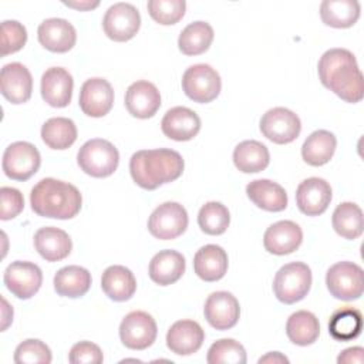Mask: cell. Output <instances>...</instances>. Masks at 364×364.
Masks as SVG:
<instances>
[{
  "label": "cell",
  "mask_w": 364,
  "mask_h": 364,
  "mask_svg": "<svg viewBox=\"0 0 364 364\" xmlns=\"http://www.w3.org/2000/svg\"><path fill=\"white\" fill-rule=\"evenodd\" d=\"M321 84L346 102H358L364 95L363 74L354 54L346 48H330L318 60Z\"/></svg>",
  "instance_id": "1"
},
{
  "label": "cell",
  "mask_w": 364,
  "mask_h": 364,
  "mask_svg": "<svg viewBox=\"0 0 364 364\" xmlns=\"http://www.w3.org/2000/svg\"><path fill=\"white\" fill-rule=\"evenodd\" d=\"M185 162L179 152L166 148L141 149L129 159V172L134 182L146 191L178 179Z\"/></svg>",
  "instance_id": "2"
},
{
  "label": "cell",
  "mask_w": 364,
  "mask_h": 364,
  "mask_svg": "<svg viewBox=\"0 0 364 364\" xmlns=\"http://www.w3.org/2000/svg\"><path fill=\"white\" fill-rule=\"evenodd\" d=\"M30 203L38 216L71 219L80 212L82 198L74 185L54 178H44L31 189Z\"/></svg>",
  "instance_id": "3"
},
{
  "label": "cell",
  "mask_w": 364,
  "mask_h": 364,
  "mask_svg": "<svg viewBox=\"0 0 364 364\" xmlns=\"http://www.w3.org/2000/svg\"><path fill=\"white\" fill-rule=\"evenodd\" d=\"M77 162L81 171L87 175L94 178H107L117 171L119 154L109 141L94 138L80 148Z\"/></svg>",
  "instance_id": "4"
},
{
  "label": "cell",
  "mask_w": 364,
  "mask_h": 364,
  "mask_svg": "<svg viewBox=\"0 0 364 364\" xmlns=\"http://www.w3.org/2000/svg\"><path fill=\"white\" fill-rule=\"evenodd\" d=\"M311 287V270L303 262L282 266L273 280V291L279 301L293 304L304 299Z\"/></svg>",
  "instance_id": "5"
},
{
  "label": "cell",
  "mask_w": 364,
  "mask_h": 364,
  "mask_svg": "<svg viewBox=\"0 0 364 364\" xmlns=\"http://www.w3.org/2000/svg\"><path fill=\"white\" fill-rule=\"evenodd\" d=\"M326 284L330 294L338 300L351 301L363 296V269L353 262H338L326 274Z\"/></svg>",
  "instance_id": "6"
},
{
  "label": "cell",
  "mask_w": 364,
  "mask_h": 364,
  "mask_svg": "<svg viewBox=\"0 0 364 364\" xmlns=\"http://www.w3.org/2000/svg\"><path fill=\"white\" fill-rule=\"evenodd\" d=\"M222 88L219 73L209 64L191 65L182 77V90L195 102L206 104L213 101Z\"/></svg>",
  "instance_id": "7"
},
{
  "label": "cell",
  "mask_w": 364,
  "mask_h": 364,
  "mask_svg": "<svg viewBox=\"0 0 364 364\" xmlns=\"http://www.w3.org/2000/svg\"><path fill=\"white\" fill-rule=\"evenodd\" d=\"M41 156L38 149L26 141L10 144L3 154V171L6 176L14 181L30 179L40 168Z\"/></svg>",
  "instance_id": "8"
},
{
  "label": "cell",
  "mask_w": 364,
  "mask_h": 364,
  "mask_svg": "<svg viewBox=\"0 0 364 364\" xmlns=\"http://www.w3.org/2000/svg\"><path fill=\"white\" fill-rule=\"evenodd\" d=\"M188 228V212L178 202L159 205L148 219L149 233L161 240H172L181 236Z\"/></svg>",
  "instance_id": "9"
},
{
  "label": "cell",
  "mask_w": 364,
  "mask_h": 364,
  "mask_svg": "<svg viewBox=\"0 0 364 364\" xmlns=\"http://www.w3.org/2000/svg\"><path fill=\"white\" fill-rule=\"evenodd\" d=\"M158 334L156 323L146 311H131L119 324V338L131 350H145L154 344Z\"/></svg>",
  "instance_id": "10"
},
{
  "label": "cell",
  "mask_w": 364,
  "mask_h": 364,
  "mask_svg": "<svg viewBox=\"0 0 364 364\" xmlns=\"http://www.w3.org/2000/svg\"><path fill=\"white\" fill-rule=\"evenodd\" d=\"M102 27L108 38L119 43L128 41L141 27L139 11L129 3H115L105 11Z\"/></svg>",
  "instance_id": "11"
},
{
  "label": "cell",
  "mask_w": 364,
  "mask_h": 364,
  "mask_svg": "<svg viewBox=\"0 0 364 364\" xmlns=\"http://www.w3.org/2000/svg\"><path fill=\"white\" fill-rule=\"evenodd\" d=\"M260 131L274 144H290L299 136L301 122L293 111L284 107H276L263 114L260 119Z\"/></svg>",
  "instance_id": "12"
},
{
  "label": "cell",
  "mask_w": 364,
  "mask_h": 364,
  "mask_svg": "<svg viewBox=\"0 0 364 364\" xmlns=\"http://www.w3.org/2000/svg\"><path fill=\"white\" fill-rule=\"evenodd\" d=\"M3 280L7 290L13 296L21 300H27L40 290L43 283V273L36 263L17 260L6 267Z\"/></svg>",
  "instance_id": "13"
},
{
  "label": "cell",
  "mask_w": 364,
  "mask_h": 364,
  "mask_svg": "<svg viewBox=\"0 0 364 364\" xmlns=\"http://www.w3.org/2000/svg\"><path fill=\"white\" fill-rule=\"evenodd\" d=\"M331 186L323 178H307L297 186L296 203L301 213L318 216L324 213L331 200Z\"/></svg>",
  "instance_id": "14"
},
{
  "label": "cell",
  "mask_w": 364,
  "mask_h": 364,
  "mask_svg": "<svg viewBox=\"0 0 364 364\" xmlns=\"http://www.w3.org/2000/svg\"><path fill=\"white\" fill-rule=\"evenodd\" d=\"M78 102L85 115L94 118L104 117L112 108L114 90L105 78H90L81 87Z\"/></svg>",
  "instance_id": "15"
},
{
  "label": "cell",
  "mask_w": 364,
  "mask_h": 364,
  "mask_svg": "<svg viewBox=\"0 0 364 364\" xmlns=\"http://www.w3.org/2000/svg\"><path fill=\"white\" fill-rule=\"evenodd\" d=\"M206 321L216 330H229L236 326L240 316L237 299L229 291L212 293L203 307Z\"/></svg>",
  "instance_id": "16"
},
{
  "label": "cell",
  "mask_w": 364,
  "mask_h": 364,
  "mask_svg": "<svg viewBox=\"0 0 364 364\" xmlns=\"http://www.w3.org/2000/svg\"><path fill=\"white\" fill-rule=\"evenodd\" d=\"M0 91L11 104L27 102L33 91V78L21 63H9L0 73Z\"/></svg>",
  "instance_id": "17"
},
{
  "label": "cell",
  "mask_w": 364,
  "mask_h": 364,
  "mask_svg": "<svg viewBox=\"0 0 364 364\" xmlns=\"http://www.w3.org/2000/svg\"><path fill=\"white\" fill-rule=\"evenodd\" d=\"M303 242L301 228L293 220H279L270 225L263 235L264 249L277 256L293 253Z\"/></svg>",
  "instance_id": "18"
},
{
  "label": "cell",
  "mask_w": 364,
  "mask_h": 364,
  "mask_svg": "<svg viewBox=\"0 0 364 364\" xmlns=\"http://www.w3.org/2000/svg\"><path fill=\"white\" fill-rule=\"evenodd\" d=\"M125 107L135 118H151L161 107V94L155 84L145 80L135 81L125 92Z\"/></svg>",
  "instance_id": "19"
},
{
  "label": "cell",
  "mask_w": 364,
  "mask_h": 364,
  "mask_svg": "<svg viewBox=\"0 0 364 364\" xmlns=\"http://www.w3.org/2000/svg\"><path fill=\"white\" fill-rule=\"evenodd\" d=\"M40 44L53 53H67L77 41L74 26L64 18H47L37 28Z\"/></svg>",
  "instance_id": "20"
},
{
  "label": "cell",
  "mask_w": 364,
  "mask_h": 364,
  "mask_svg": "<svg viewBox=\"0 0 364 364\" xmlns=\"http://www.w3.org/2000/svg\"><path fill=\"white\" fill-rule=\"evenodd\" d=\"M74 81L71 74L61 67H51L44 71L41 77V97L55 108L67 107L73 97Z\"/></svg>",
  "instance_id": "21"
},
{
  "label": "cell",
  "mask_w": 364,
  "mask_h": 364,
  "mask_svg": "<svg viewBox=\"0 0 364 364\" xmlns=\"http://www.w3.org/2000/svg\"><path fill=\"white\" fill-rule=\"evenodd\" d=\"M205 340V331L193 320L175 321L166 333L168 348L178 355H191L196 353Z\"/></svg>",
  "instance_id": "22"
},
{
  "label": "cell",
  "mask_w": 364,
  "mask_h": 364,
  "mask_svg": "<svg viewBox=\"0 0 364 364\" xmlns=\"http://www.w3.org/2000/svg\"><path fill=\"white\" fill-rule=\"evenodd\" d=\"M165 136L173 141H189L200 129L199 115L186 107H173L166 111L161 121Z\"/></svg>",
  "instance_id": "23"
},
{
  "label": "cell",
  "mask_w": 364,
  "mask_h": 364,
  "mask_svg": "<svg viewBox=\"0 0 364 364\" xmlns=\"http://www.w3.org/2000/svg\"><path fill=\"white\" fill-rule=\"evenodd\" d=\"M34 247L47 262H60L65 259L73 249L71 237L63 229L46 226L36 232Z\"/></svg>",
  "instance_id": "24"
},
{
  "label": "cell",
  "mask_w": 364,
  "mask_h": 364,
  "mask_svg": "<svg viewBox=\"0 0 364 364\" xmlns=\"http://www.w3.org/2000/svg\"><path fill=\"white\" fill-rule=\"evenodd\" d=\"M185 267V257L179 252L161 250L149 262V277L159 286H169L182 277Z\"/></svg>",
  "instance_id": "25"
},
{
  "label": "cell",
  "mask_w": 364,
  "mask_h": 364,
  "mask_svg": "<svg viewBox=\"0 0 364 364\" xmlns=\"http://www.w3.org/2000/svg\"><path fill=\"white\" fill-rule=\"evenodd\" d=\"M193 269L202 280L218 282L228 272V255L218 245H205L193 257Z\"/></svg>",
  "instance_id": "26"
},
{
  "label": "cell",
  "mask_w": 364,
  "mask_h": 364,
  "mask_svg": "<svg viewBox=\"0 0 364 364\" xmlns=\"http://www.w3.org/2000/svg\"><path fill=\"white\" fill-rule=\"evenodd\" d=\"M249 199L260 209L280 212L287 206V193L282 185L269 179H255L246 186Z\"/></svg>",
  "instance_id": "27"
},
{
  "label": "cell",
  "mask_w": 364,
  "mask_h": 364,
  "mask_svg": "<svg viewBox=\"0 0 364 364\" xmlns=\"http://www.w3.org/2000/svg\"><path fill=\"white\" fill-rule=\"evenodd\" d=\"M101 287L111 300L127 301L134 296L136 290V280L128 267L114 264L104 270L101 277Z\"/></svg>",
  "instance_id": "28"
},
{
  "label": "cell",
  "mask_w": 364,
  "mask_h": 364,
  "mask_svg": "<svg viewBox=\"0 0 364 364\" xmlns=\"http://www.w3.org/2000/svg\"><path fill=\"white\" fill-rule=\"evenodd\" d=\"M91 287V273L81 266L61 267L54 276V289L58 296L77 299L84 296Z\"/></svg>",
  "instance_id": "29"
},
{
  "label": "cell",
  "mask_w": 364,
  "mask_h": 364,
  "mask_svg": "<svg viewBox=\"0 0 364 364\" xmlns=\"http://www.w3.org/2000/svg\"><path fill=\"white\" fill-rule=\"evenodd\" d=\"M235 166L243 173H256L267 168L270 162V154L264 144L247 139L236 145L233 151Z\"/></svg>",
  "instance_id": "30"
},
{
  "label": "cell",
  "mask_w": 364,
  "mask_h": 364,
  "mask_svg": "<svg viewBox=\"0 0 364 364\" xmlns=\"http://www.w3.org/2000/svg\"><path fill=\"white\" fill-rule=\"evenodd\" d=\"M320 17L326 26L347 28L355 24L360 17L357 0H324L320 4Z\"/></svg>",
  "instance_id": "31"
},
{
  "label": "cell",
  "mask_w": 364,
  "mask_h": 364,
  "mask_svg": "<svg viewBox=\"0 0 364 364\" xmlns=\"http://www.w3.org/2000/svg\"><path fill=\"white\" fill-rule=\"evenodd\" d=\"M336 146L337 139L334 134L326 129H317L306 138L301 146V156L309 165L321 166L333 158Z\"/></svg>",
  "instance_id": "32"
},
{
  "label": "cell",
  "mask_w": 364,
  "mask_h": 364,
  "mask_svg": "<svg viewBox=\"0 0 364 364\" xmlns=\"http://www.w3.org/2000/svg\"><path fill=\"white\" fill-rule=\"evenodd\" d=\"M286 334L289 340L297 346H310L320 334L318 318L311 311L299 310L287 318Z\"/></svg>",
  "instance_id": "33"
},
{
  "label": "cell",
  "mask_w": 364,
  "mask_h": 364,
  "mask_svg": "<svg viewBox=\"0 0 364 364\" xmlns=\"http://www.w3.org/2000/svg\"><path fill=\"white\" fill-rule=\"evenodd\" d=\"M41 139L51 149H67L77 139V127L65 117L50 118L41 127Z\"/></svg>",
  "instance_id": "34"
},
{
  "label": "cell",
  "mask_w": 364,
  "mask_h": 364,
  "mask_svg": "<svg viewBox=\"0 0 364 364\" xmlns=\"http://www.w3.org/2000/svg\"><path fill=\"white\" fill-rule=\"evenodd\" d=\"M333 228L344 239L353 240L361 236L364 229L363 210L354 202H343L333 212Z\"/></svg>",
  "instance_id": "35"
},
{
  "label": "cell",
  "mask_w": 364,
  "mask_h": 364,
  "mask_svg": "<svg viewBox=\"0 0 364 364\" xmlns=\"http://www.w3.org/2000/svg\"><path fill=\"white\" fill-rule=\"evenodd\" d=\"M213 41V28L206 21H193L179 34L178 47L185 55H198L205 53Z\"/></svg>",
  "instance_id": "36"
},
{
  "label": "cell",
  "mask_w": 364,
  "mask_h": 364,
  "mask_svg": "<svg viewBox=\"0 0 364 364\" xmlns=\"http://www.w3.org/2000/svg\"><path fill=\"white\" fill-rule=\"evenodd\" d=\"M363 328L361 311L354 307H341L336 310L328 321V331L338 341H348L360 336Z\"/></svg>",
  "instance_id": "37"
},
{
  "label": "cell",
  "mask_w": 364,
  "mask_h": 364,
  "mask_svg": "<svg viewBox=\"0 0 364 364\" xmlns=\"http://www.w3.org/2000/svg\"><path fill=\"white\" fill-rule=\"evenodd\" d=\"M198 223L202 232L206 235L218 236L226 232L230 223V213L228 208L220 202L205 203L198 213Z\"/></svg>",
  "instance_id": "38"
},
{
  "label": "cell",
  "mask_w": 364,
  "mask_h": 364,
  "mask_svg": "<svg viewBox=\"0 0 364 364\" xmlns=\"http://www.w3.org/2000/svg\"><path fill=\"white\" fill-rule=\"evenodd\" d=\"M246 360L245 347L233 338H220L215 341L206 357L209 364H245Z\"/></svg>",
  "instance_id": "39"
},
{
  "label": "cell",
  "mask_w": 364,
  "mask_h": 364,
  "mask_svg": "<svg viewBox=\"0 0 364 364\" xmlns=\"http://www.w3.org/2000/svg\"><path fill=\"white\" fill-rule=\"evenodd\" d=\"M146 9L156 23L171 26L185 16L186 3L183 0H149Z\"/></svg>",
  "instance_id": "40"
},
{
  "label": "cell",
  "mask_w": 364,
  "mask_h": 364,
  "mask_svg": "<svg viewBox=\"0 0 364 364\" xmlns=\"http://www.w3.org/2000/svg\"><path fill=\"white\" fill-rule=\"evenodd\" d=\"M51 360V350L37 338L24 340L14 351V363L17 364H50Z\"/></svg>",
  "instance_id": "41"
},
{
  "label": "cell",
  "mask_w": 364,
  "mask_h": 364,
  "mask_svg": "<svg viewBox=\"0 0 364 364\" xmlns=\"http://www.w3.org/2000/svg\"><path fill=\"white\" fill-rule=\"evenodd\" d=\"M27 41L26 27L16 20L1 23V55L16 53L24 47Z\"/></svg>",
  "instance_id": "42"
},
{
  "label": "cell",
  "mask_w": 364,
  "mask_h": 364,
  "mask_svg": "<svg viewBox=\"0 0 364 364\" xmlns=\"http://www.w3.org/2000/svg\"><path fill=\"white\" fill-rule=\"evenodd\" d=\"M68 360L73 364H101L104 355L97 344L91 341H80L71 347Z\"/></svg>",
  "instance_id": "43"
},
{
  "label": "cell",
  "mask_w": 364,
  "mask_h": 364,
  "mask_svg": "<svg viewBox=\"0 0 364 364\" xmlns=\"http://www.w3.org/2000/svg\"><path fill=\"white\" fill-rule=\"evenodd\" d=\"M0 199H1V220H9L16 218L24 208V198L21 192L16 188L3 186L0 188Z\"/></svg>",
  "instance_id": "44"
},
{
  "label": "cell",
  "mask_w": 364,
  "mask_h": 364,
  "mask_svg": "<svg viewBox=\"0 0 364 364\" xmlns=\"http://www.w3.org/2000/svg\"><path fill=\"white\" fill-rule=\"evenodd\" d=\"M364 360L363 347H350L340 353L337 357L338 364H361Z\"/></svg>",
  "instance_id": "45"
},
{
  "label": "cell",
  "mask_w": 364,
  "mask_h": 364,
  "mask_svg": "<svg viewBox=\"0 0 364 364\" xmlns=\"http://www.w3.org/2000/svg\"><path fill=\"white\" fill-rule=\"evenodd\" d=\"M1 304H3V307H1V331H4L13 320V309L9 306V303L4 297H1Z\"/></svg>",
  "instance_id": "46"
},
{
  "label": "cell",
  "mask_w": 364,
  "mask_h": 364,
  "mask_svg": "<svg viewBox=\"0 0 364 364\" xmlns=\"http://www.w3.org/2000/svg\"><path fill=\"white\" fill-rule=\"evenodd\" d=\"M259 364H262V363H273V364H282V363H289V358L286 357V355H283L282 353H279V351H273V353H267L266 355H263V357H260L259 358V361H257Z\"/></svg>",
  "instance_id": "47"
},
{
  "label": "cell",
  "mask_w": 364,
  "mask_h": 364,
  "mask_svg": "<svg viewBox=\"0 0 364 364\" xmlns=\"http://www.w3.org/2000/svg\"><path fill=\"white\" fill-rule=\"evenodd\" d=\"M63 3L65 6L77 9V10H92V9L98 7V4H100V1H90V0H85V1H63Z\"/></svg>",
  "instance_id": "48"
}]
</instances>
